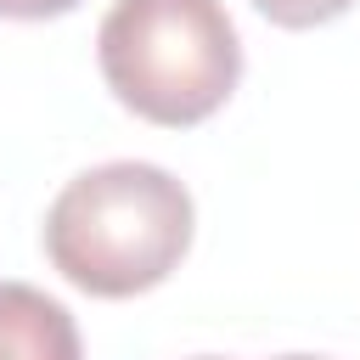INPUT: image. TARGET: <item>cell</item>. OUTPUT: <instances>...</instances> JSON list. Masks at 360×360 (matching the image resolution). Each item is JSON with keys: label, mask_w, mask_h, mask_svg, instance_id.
Instances as JSON below:
<instances>
[{"label": "cell", "mask_w": 360, "mask_h": 360, "mask_svg": "<svg viewBox=\"0 0 360 360\" xmlns=\"http://www.w3.org/2000/svg\"><path fill=\"white\" fill-rule=\"evenodd\" d=\"M191 191L158 163H96L45 208V259L90 298H135L169 281L191 248Z\"/></svg>", "instance_id": "1"}, {"label": "cell", "mask_w": 360, "mask_h": 360, "mask_svg": "<svg viewBox=\"0 0 360 360\" xmlns=\"http://www.w3.org/2000/svg\"><path fill=\"white\" fill-rule=\"evenodd\" d=\"M96 62L118 107L158 129H191L231 101L242 39L219 0H112Z\"/></svg>", "instance_id": "2"}, {"label": "cell", "mask_w": 360, "mask_h": 360, "mask_svg": "<svg viewBox=\"0 0 360 360\" xmlns=\"http://www.w3.org/2000/svg\"><path fill=\"white\" fill-rule=\"evenodd\" d=\"M0 360H84L68 304L28 281H0Z\"/></svg>", "instance_id": "3"}, {"label": "cell", "mask_w": 360, "mask_h": 360, "mask_svg": "<svg viewBox=\"0 0 360 360\" xmlns=\"http://www.w3.org/2000/svg\"><path fill=\"white\" fill-rule=\"evenodd\" d=\"M354 0H253V11L276 28H321L332 17H343Z\"/></svg>", "instance_id": "4"}, {"label": "cell", "mask_w": 360, "mask_h": 360, "mask_svg": "<svg viewBox=\"0 0 360 360\" xmlns=\"http://www.w3.org/2000/svg\"><path fill=\"white\" fill-rule=\"evenodd\" d=\"M79 0H0V17H17V22H45V17H68Z\"/></svg>", "instance_id": "5"}, {"label": "cell", "mask_w": 360, "mask_h": 360, "mask_svg": "<svg viewBox=\"0 0 360 360\" xmlns=\"http://www.w3.org/2000/svg\"><path fill=\"white\" fill-rule=\"evenodd\" d=\"M202 360H214V354H202ZM281 360H321V354H281Z\"/></svg>", "instance_id": "6"}]
</instances>
